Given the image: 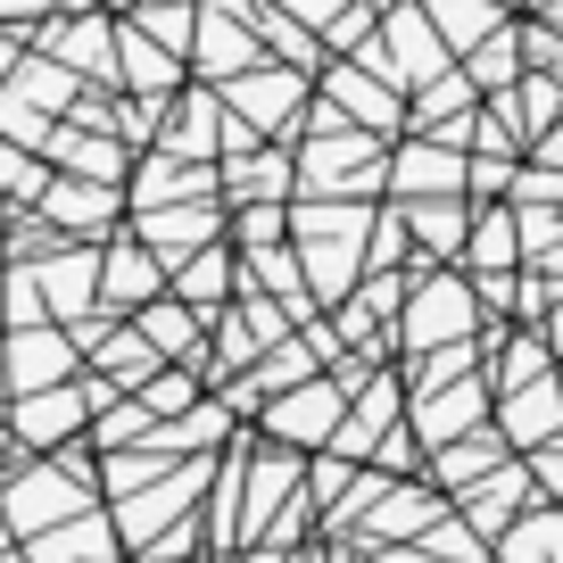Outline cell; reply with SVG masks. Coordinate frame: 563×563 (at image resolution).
<instances>
[{
  "label": "cell",
  "instance_id": "32",
  "mask_svg": "<svg viewBox=\"0 0 563 563\" xmlns=\"http://www.w3.org/2000/svg\"><path fill=\"white\" fill-rule=\"evenodd\" d=\"M282 232H290V216H282V208H241V249H274Z\"/></svg>",
  "mask_w": 563,
  "mask_h": 563
},
{
  "label": "cell",
  "instance_id": "22",
  "mask_svg": "<svg viewBox=\"0 0 563 563\" xmlns=\"http://www.w3.org/2000/svg\"><path fill=\"white\" fill-rule=\"evenodd\" d=\"M497 563H563V514L555 506L522 514V522L497 539Z\"/></svg>",
  "mask_w": 563,
  "mask_h": 563
},
{
  "label": "cell",
  "instance_id": "25",
  "mask_svg": "<svg viewBox=\"0 0 563 563\" xmlns=\"http://www.w3.org/2000/svg\"><path fill=\"white\" fill-rule=\"evenodd\" d=\"M133 398L150 406V415H158V422H175V415H191V406L208 398V389H199V373H191V365H166L158 382H150V389H133Z\"/></svg>",
  "mask_w": 563,
  "mask_h": 563
},
{
  "label": "cell",
  "instance_id": "11",
  "mask_svg": "<svg viewBox=\"0 0 563 563\" xmlns=\"http://www.w3.org/2000/svg\"><path fill=\"white\" fill-rule=\"evenodd\" d=\"M440 497H431V489H415V481H406V489H389V481H382V497H373V506L365 514H356V539H365V547H382V539H415L422 547V530H431V522H440Z\"/></svg>",
  "mask_w": 563,
  "mask_h": 563
},
{
  "label": "cell",
  "instance_id": "30",
  "mask_svg": "<svg viewBox=\"0 0 563 563\" xmlns=\"http://www.w3.org/2000/svg\"><path fill=\"white\" fill-rule=\"evenodd\" d=\"M323 84H332V91H340V100H349V108H356L365 124H389V117H398V100H389V91H373V84H356V67L323 75Z\"/></svg>",
  "mask_w": 563,
  "mask_h": 563
},
{
  "label": "cell",
  "instance_id": "4",
  "mask_svg": "<svg viewBox=\"0 0 563 563\" xmlns=\"http://www.w3.org/2000/svg\"><path fill=\"white\" fill-rule=\"evenodd\" d=\"M349 406H356V382H349V373H316V382L282 389L257 422H265V440H274V448H332L340 422H349Z\"/></svg>",
  "mask_w": 563,
  "mask_h": 563
},
{
  "label": "cell",
  "instance_id": "19",
  "mask_svg": "<svg viewBox=\"0 0 563 563\" xmlns=\"http://www.w3.org/2000/svg\"><path fill=\"white\" fill-rule=\"evenodd\" d=\"M481 473H506V431H473V440L431 456V481H440V489H473Z\"/></svg>",
  "mask_w": 563,
  "mask_h": 563
},
{
  "label": "cell",
  "instance_id": "31",
  "mask_svg": "<svg viewBox=\"0 0 563 563\" xmlns=\"http://www.w3.org/2000/svg\"><path fill=\"white\" fill-rule=\"evenodd\" d=\"M18 75H25L18 91H25L34 108H67V100H75V75H67V67H42V58H34V67H18Z\"/></svg>",
  "mask_w": 563,
  "mask_h": 563
},
{
  "label": "cell",
  "instance_id": "38",
  "mask_svg": "<svg viewBox=\"0 0 563 563\" xmlns=\"http://www.w3.org/2000/svg\"><path fill=\"white\" fill-rule=\"evenodd\" d=\"M0 307H9V282H0Z\"/></svg>",
  "mask_w": 563,
  "mask_h": 563
},
{
  "label": "cell",
  "instance_id": "1",
  "mask_svg": "<svg viewBox=\"0 0 563 563\" xmlns=\"http://www.w3.org/2000/svg\"><path fill=\"white\" fill-rule=\"evenodd\" d=\"M373 216L365 208H290V249H299L316 299H349L373 274Z\"/></svg>",
  "mask_w": 563,
  "mask_h": 563
},
{
  "label": "cell",
  "instance_id": "14",
  "mask_svg": "<svg viewBox=\"0 0 563 563\" xmlns=\"http://www.w3.org/2000/svg\"><path fill=\"white\" fill-rule=\"evenodd\" d=\"M175 299H191L199 316H224V307L241 299V274H232V249H224V241L175 265Z\"/></svg>",
  "mask_w": 563,
  "mask_h": 563
},
{
  "label": "cell",
  "instance_id": "36",
  "mask_svg": "<svg viewBox=\"0 0 563 563\" xmlns=\"http://www.w3.org/2000/svg\"><path fill=\"white\" fill-rule=\"evenodd\" d=\"M9 547H18V522H9V506H0V555H9Z\"/></svg>",
  "mask_w": 563,
  "mask_h": 563
},
{
  "label": "cell",
  "instance_id": "20",
  "mask_svg": "<svg viewBox=\"0 0 563 563\" xmlns=\"http://www.w3.org/2000/svg\"><path fill=\"white\" fill-rule=\"evenodd\" d=\"M290 100H299V75H290V67H249V75H232V108H249V117H257V133L290 117Z\"/></svg>",
  "mask_w": 563,
  "mask_h": 563
},
{
  "label": "cell",
  "instance_id": "17",
  "mask_svg": "<svg viewBox=\"0 0 563 563\" xmlns=\"http://www.w3.org/2000/svg\"><path fill=\"white\" fill-rule=\"evenodd\" d=\"M389 183H398V191H456V183H464V158H456V141H440V133H431V141H415V150H406V158L398 166H389Z\"/></svg>",
  "mask_w": 563,
  "mask_h": 563
},
{
  "label": "cell",
  "instance_id": "37",
  "mask_svg": "<svg viewBox=\"0 0 563 563\" xmlns=\"http://www.w3.org/2000/svg\"><path fill=\"white\" fill-rule=\"evenodd\" d=\"M0 84H9V51H0Z\"/></svg>",
  "mask_w": 563,
  "mask_h": 563
},
{
  "label": "cell",
  "instance_id": "3",
  "mask_svg": "<svg viewBox=\"0 0 563 563\" xmlns=\"http://www.w3.org/2000/svg\"><path fill=\"white\" fill-rule=\"evenodd\" d=\"M473 323H481V290H473V282L422 274L415 299H406V316H398V349H415V356L464 349V340H473Z\"/></svg>",
  "mask_w": 563,
  "mask_h": 563
},
{
  "label": "cell",
  "instance_id": "33",
  "mask_svg": "<svg viewBox=\"0 0 563 563\" xmlns=\"http://www.w3.org/2000/svg\"><path fill=\"white\" fill-rule=\"evenodd\" d=\"M0 191H9V199H42V191H51V183H42L34 166L18 158V150H0Z\"/></svg>",
  "mask_w": 563,
  "mask_h": 563
},
{
  "label": "cell",
  "instance_id": "18",
  "mask_svg": "<svg viewBox=\"0 0 563 563\" xmlns=\"http://www.w3.org/2000/svg\"><path fill=\"white\" fill-rule=\"evenodd\" d=\"M117 84H133V91H150V100H158V91H175V51H166V42H150L141 34V25H117Z\"/></svg>",
  "mask_w": 563,
  "mask_h": 563
},
{
  "label": "cell",
  "instance_id": "27",
  "mask_svg": "<svg viewBox=\"0 0 563 563\" xmlns=\"http://www.w3.org/2000/svg\"><path fill=\"white\" fill-rule=\"evenodd\" d=\"M208 133H216V100H183V108H175V133H166V150H175V158H216L224 141H208Z\"/></svg>",
  "mask_w": 563,
  "mask_h": 563
},
{
  "label": "cell",
  "instance_id": "23",
  "mask_svg": "<svg viewBox=\"0 0 563 563\" xmlns=\"http://www.w3.org/2000/svg\"><path fill=\"white\" fill-rule=\"evenodd\" d=\"M406 232H422V249H431V257H456L473 224H464L456 199H415V208H406Z\"/></svg>",
  "mask_w": 563,
  "mask_h": 563
},
{
  "label": "cell",
  "instance_id": "13",
  "mask_svg": "<svg viewBox=\"0 0 563 563\" xmlns=\"http://www.w3.org/2000/svg\"><path fill=\"white\" fill-rule=\"evenodd\" d=\"M25 563H117V514H75V522L25 539Z\"/></svg>",
  "mask_w": 563,
  "mask_h": 563
},
{
  "label": "cell",
  "instance_id": "8",
  "mask_svg": "<svg viewBox=\"0 0 563 563\" xmlns=\"http://www.w3.org/2000/svg\"><path fill=\"white\" fill-rule=\"evenodd\" d=\"M398 415H406V382L398 373H373L365 389H356V406H349V422H340V440H332V456H349V464H365V456H382V440H398Z\"/></svg>",
  "mask_w": 563,
  "mask_h": 563
},
{
  "label": "cell",
  "instance_id": "16",
  "mask_svg": "<svg viewBox=\"0 0 563 563\" xmlns=\"http://www.w3.org/2000/svg\"><path fill=\"white\" fill-rule=\"evenodd\" d=\"M440 25H422L415 9H389V75H398V84H431V75H440Z\"/></svg>",
  "mask_w": 563,
  "mask_h": 563
},
{
  "label": "cell",
  "instance_id": "29",
  "mask_svg": "<svg viewBox=\"0 0 563 563\" xmlns=\"http://www.w3.org/2000/svg\"><path fill=\"white\" fill-rule=\"evenodd\" d=\"M141 34H150V42H166V51H183V42L199 34V9H183V0H150Z\"/></svg>",
  "mask_w": 563,
  "mask_h": 563
},
{
  "label": "cell",
  "instance_id": "21",
  "mask_svg": "<svg viewBox=\"0 0 563 563\" xmlns=\"http://www.w3.org/2000/svg\"><path fill=\"white\" fill-rule=\"evenodd\" d=\"M42 158L75 166L84 183H117V175H124V141H108V133H51V150H42Z\"/></svg>",
  "mask_w": 563,
  "mask_h": 563
},
{
  "label": "cell",
  "instance_id": "26",
  "mask_svg": "<svg viewBox=\"0 0 563 563\" xmlns=\"http://www.w3.org/2000/svg\"><path fill=\"white\" fill-rule=\"evenodd\" d=\"M422 9H431L440 42H456V51H464V42H481V34L497 25V9H489V0H422Z\"/></svg>",
  "mask_w": 563,
  "mask_h": 563
},
{
  "label": "cell",
  "instance_id": "7",
  "mask_svg": "<svg viewBox=\"0 0 563 563\" xmlns=\"http://www.w3.org/2000/svg\"><path fill=\"white\" fill-rule=\"evenodd\" d=\"M166 290H175V265H166L150 241H124L117 232V241L100 249V307H133L141 316V307L166 299Z\"/></svg>",
  "mask_w": 563,
  "mask_h": 563
},
{
  "label": "cell",
  "instance_id": "28",
  "mask_svg": "<svg viewBox=\"0 0 563 563\" xmlns=\"http://www.w3.org/2000/svg\"><path fill=\"white\" fill-rule=\"evenodd\" d=\"M514 224H522V216H506V208H497L489 224L473 232V265H481V282H489V274H506V265L522 257V232H514Z\"/></svg>",
  "mask_w": 563,
  "mask_h": 563
},
{
  "label": "cell",
  "instance_id": "5",
  "mask_svg": "<svg viewBox=\"0 0 563 563\" xmlns=\"http://www.w3.org/2000/svg\"><path fill=\"white\" fill-rule=\"evenodd\" d=\"M0 382L34 398V389H58V382H84V340L58 332V323H18L9 349H0Z\"/></svg>",
  "mask_w": 563,
  "mask_h": 563
},
{
  "label": "cell",
  "instance_id": "6",
  "mask_svg": "<svg viewBox=\"0 0 563 563\" xmlns=\"http://www.w3.org/2000/svg\"><path fill=\"white\" fill-rule=\"evenodd\" d=\"M489 389H497V382H481V373L422 382V389H415V440L431 448V456H440V448H456V440H473L481 415H489Z\"/></svg>",
  "mask_w": 563,
  "mask_h": 563
},
{
  "label": "cell",
  "instance_id": "9",
  "mask_svg": "<svg viewBox=\"0 0 563 563\" xmlns=\"http://www.w3.org/2000/svg\"><path fill=\"white\" fill-rule=\"evenodd\" d=\"M199 481H208L199 464H175V473H166V481H158L150 497H124V506H117V539L150 555V547H158V530L175 522L183 506H199Z\"/></svg>",
  "mask_w": 563,
  "mask_h": 563
},
{
  "label": "cell",
  "instance_id": "2",
  "mask_svg": "<svg viewBox=\"0 0 563 563\" xmlns=\"http://www.w3.org/2000/svg\"><path fill=\"white\" fill-rule=\"evenodd\" d=\"M0 506H9L18 539H42V530L91 514V464L75 456V448H67V456H51V464H25V473L0 489Z\"/></svg>",
  "mask_w": 563,
  "mask_h": 563
},
{
  "label": "cell",
  "instance_id": "39",
  "mask_svg": "<svg viewBox=\"0 0 563 563\" xmlns=\"http://www.w3.org/2000/svg\"><path fill=\"white\" fill-rule=\"evenodd\" d=\"M84 9H91V0H84Z\"/></svg>",
  "mask_w": 563,
  "mask_h": 563
},
{
  "label": "cell",
  "instance_id": "10",
  "mask_svg": "<svg viewBox=\"0 0 563 563\" xmlns=\"http://www.w3.org/2000/svg\"><path fill=\"white\" fill-rule=\"evenodd\" d=\"M25 274L67 323H91V307H100V249H58V257L25 265Z\"/></svg>",
  "mask_w": 563,
  "mask_h": 563
},
{
  "label": "cell",
  "instance_id": "12",
  "mask_svg": "<svg viewBox=\"0 0 563 563\" xmlns=\"http://www.w3.org/2000/svg\"><path fill=\"white\" fill-rule=\"evenodd\" d=\"M497 431H506L514 448H547V440H555V431H563V389H555V373L506 389V398H497Z\"/></svg>",
  "mask_w": 563,
  "mask_h": 563
},
{
  "label": "cell",
  "instance_id": "24",
  "mask_svg": "<svg viewBox=\"0 0 563 563\" xmlns=\"http://www.w3.org/2000/svg\"><path fill=\"white\" fill-rule=\"evenodd\" d=\"M150 431H158V415H150L141 398H117V406H100V422H91V448L117 456L124 440H150Z\"/></svg>",
  "mask_w": 563,
  "mask_h": 563
},
{
  "label": "cell",
  "instance_id": "15",
  "mask_svg": "<svg viewBox=\"0 0 563 563\" xmlns=\"http://www.w3.org/2000/svg\"><path fill=\"white\" fill-rule=\"evenodd\" d=\"M42 216H51V224H67V232H100L108 216H117V183H51V191H42Z\"/></svg>",
  "mask_w": 563,
  "mask_h": 563
},
{
  "label": "cell",
  "instance_id": "35",
  "mask_svg": "<svg viewBox=\"0 0 563 563\" xmlns=\"http://www.w3.org/2000/svg\"><path fill=\"white\" fill-rule=\"evenodd\" d=\"M539 158H547V166H563V117L547 124V141H539Z\"/></svg>",
  "mask_w": 563,
  "mask_h": 563
},
{
  "label": "cell",
  "instance_id": "34",
  "mask_svg": "<svg viewBox=\"0 0 563 563\" xmlns=\"http://www.w3.org/2000/svg\"><path fill=\"white\" fill-rule=\"evenodd\" d=\"M530 473H539V489H563V440H547L539 456H530Z\"/></svg>",
  "mask_w": 563,
  "mask_h": 563
}]
</instances>
